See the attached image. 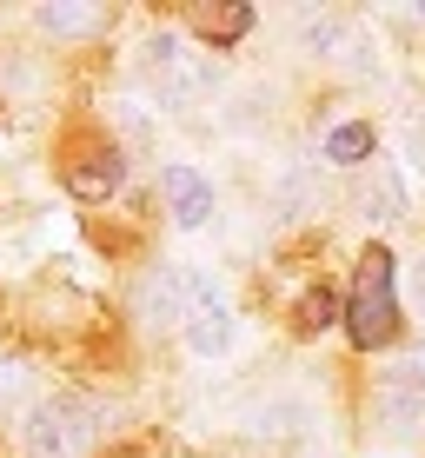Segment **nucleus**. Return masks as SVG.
Masks as SVG:
<instances>
[{
    "label": "nucleus",
    "mask_w": 425,
    "mask_h": 458,
    "mask_svg": "<svg viewBox=\"0 0 425 458\" xmlns=\"http://www.w3.org/2000/svg\"><path fill=\"white\" fill-rule=\"evenodd\" d=\"M140 87H147L160 106L186 114V106L213 100L219 60H213V47H200V40H186V34H173V27H160V34H147V47H140Z\"/></svg>",
    "instance_id": "1"
},
{
    "label": "nucleus",
    "mask_w": 425,
    "mask_h": 458,
    "mask_svg": "<svg viewBox=\"0 0 425 458\" xmlns=\"http://www.w3.org/2000/svg\"><path fill=\"white\" fill-rule=\"evenodd\" d=\"M345 333H353L359 352H379V345L399 339V266H392L386 246L359 252L353 293H345Z\"/></svg>",
    "instance_id": "2"
},
{
    "label": "nucleus",
    "mask_w": 425,
    "mask_h": 458,
    "mask_svg": "<svg viewBox=\"0 0 425 458\" xmlns=\"http://www.w3.org/2000/svg\"><path fill=\"white\" fill-rule=\"evenodd\" d=\"M21 438H27V458H87L93 438H100V399H87V392H54V399H40L34 412H27Z\"/></svg>",
    "instance_id": "3"
},
{
    "label": "nucleus",
    "mask_w": 425,
    "mask_h": 458,
    "mask_svg": "<svg viewBox=\"0 0 425 458\" xmlns=\"http://www.w3.org/2000/svg\"><path fill=\"white\" fill-rule=\"evenodd\" d=\"M193 293H200V273H193V266H153V273L133 286V319L153 326V333H186Z\"/></svg>",
    "instance_id": "4"
},
{
    "label": "nucleus",
    "mask_w": 425,
    "mask_h": 458,
    "mask_svg": "<svg viewBox=\"0 0 425 458\" xmlns=\"http://www.w3.org/2000/svg\"><path fill=\"white\" fill-rule=\"evenodd\" d=\"M60 180H67L73 199H87V207H100V199L120 193V180H127V153L114 147V140H73L67 160H60Z\"/></svg>",
    "instance_id": "5"
},
{
    "label": "nucleus",
    "mask_w": 425,
    "mask_h": 458,
    "mask_svg": "<svg viewBox=\"0 0 425 458\" xmlns=\"http://www.w3.org/2000/svg\"><path fill=\"white\" fill-rule=\"evenodd\" d=\"M405 180L392 173V160H372V166H359L353 173V213L366 219V226H399L405 219Z\"/></svg>",
    "instance_id": "6"
},
{
    "label": "nucleus",
    "mask_w": 425,
    "mask_h": 458,
    "mask_svg": "<svg viewBox=\"0 0 425 458\" xmlns=\"http://www.w3.org/2000/svg\"><path fill=\"white\" fill-rule=\"evenodd\" d=\"M186 345H193L200 359H219L233 345V306H226V293L213 286L207 273H200V293H193V312H186Z\"/></svg>",
    "instance_id": "7"
},
{
    "label": "nucleus",
    "mask_w": 425,
    "mask_h": 458,
    "mask_svg": "<svg viewBox=\"0 0 425 458\" xmlns=\"http://www.w3.org/2000/svg\"><path fill=\"white\" fill-rule=\"evenodd\" d=\"M160 199H166V213H173V226H180V233H200L213 219V207H219L213 180H207V173H193V166H166L160 173Z\"/></svg>",
    "instance_id": "8"
},
{
    "label": "nucleus",
    "mask_w": 425,
    "mask_h": 458,
    "mask_svg": "<svg viewBox=\"0 0 425 458\" xmlns=\"http://www.w3.org/2000/svg\"><path fill=\"white\" fill-rule=\"evenodd\" d=\"M299 47H306L312 60H339V67H359V60H366V40H359V27L345 21V13H306V21H299Z\"/></svg>",
    "instance_id": "9"
},
{
    "label": "nucleus",
    "mask_w": 425,
    "mask_h": 458,
    "mask_svg": "<svg viewBox=\"0 0 425 458\" xmlns=\"http://www.w3.org/2000/svg\"><path fill=\"white\" fill-rule=\"evenodd\" d=\"M186 27H193L200 34V47H240L246 34H253V7H240V0H233V7H193L186 13Z\"/></svg>",
    "instance_id": "10"
},
{
    "label": "nucleus",
    "mask_w": 425,
    "mask_h": 458,
    "mask_svg": "<svg viewBox=\"0 0 425 458\" xmlns=\"http://www.w3.org/2000/svg\"><path fill=\"white\" fill-rule=\"evenodd\" d=\"M379 419H386L392 438H419L425 432V399L405 386L399 372H386V386H379Z\"/></svg>",
    "instance_id": "11"
},
{
    "label": "nucleus",
    "mask_w": 425,
    "mask_h": 458,
    "mask_svg": "<svg viewBox=\"0 0 425 458\" xmlns=\"http://www.w3.org/2000/svg\"><path fill=\"white\" fill-rule=\"evenodd\" d=\"M372 147H379V140H372V126L366 120H339L333 133H326V147H319V160H333V166H372Z\"/></svg>",
    "instance_id": "12"
},
{
    "label": "nucleus",
    "mask_w": 425,
    "mask_h": 458,
    "mask_svg": "<svg viewBox=\"0 0 425 458\" xmlns=\"http://www.w3.org/2000/svg\"><path fill=\"white\" fill-rule=\"evenodd\" d=\"M34 21H40V34H54V40H81V34H100L106 13L100 7H67V0H54V7L34 13Z\"/></svg>",
    "instance_id": "13"
},
{
    "label": "nucleus",
    "mask_w": 425,
    "mask_h": 458,
    "mask_svg": "<svg viewBox=\"0 0 425 458\" xmlns=\"http://www.w3.org/2000/svg\"><path fill=\"white\" fill-rule=\"evenodd\" d=\"M279 207H286V219L319 213V207H326V186H319V173H286V180H279Z\"/></svg>",
    "instance_id": "14"
},
{
    "label": "nucleus",
    "mask_w": 425,
    "mask_h": 458,
    "mask_svg": "<svg viewBox=\"0 0 425 458\" xmlns=\"http://www.w3.org/2000/svg\"><path fill=\"white\" fill-rule=\"evenodd\" d=\"M399 160H412L425 173V106H412V114L399 120Z\"/></svg>",
    "instance_id": "15"
},
{
    "label": "nucleus",
    "mask_w": 425,
    "mask_h": 458,
    "mask_svg": "<svg viewBox=\"0 0 425 458\" xmlns=\"http://www.w3.org/2000/svg\"><path fill=\"white\" fill-rule=\"evenodd\" d=\"M299 326H306V333H312V326H333V293H326V286L299 306Z\"/></svg>",
    "instance_id": "16"
},
{
    "label": "nucleus",
    "mask_w": 425,
    "mask_h": 458,
    "mask_svg": "<svg viewBox=\"0 0 425 458\" xmlns=\"http://www.w3.org/2000/svg\"><path fill=\"white\" fill-rule=\"evenodd\" d=\"M399 378H405V386H412L419 399H425V345H419V352H412V359H405V366H399Z\"/></svg>",
    "instance_id": "17"
},
{
    "label": "nucleus",
    "mask_w": 425,
    "mask_h": 458,
    "mask_svg": "<svg viewBox=\"0 0 425 458\" xmlns=\"http://www.w3.org/2000/svg\"><path fill=\"white\" fill-rule=\"evenodd\" d=\"M419 299H425V259H419Z\"/></svg>",
    "instance_id": "18"
}]
</instances>
